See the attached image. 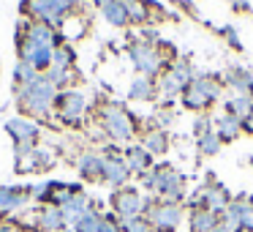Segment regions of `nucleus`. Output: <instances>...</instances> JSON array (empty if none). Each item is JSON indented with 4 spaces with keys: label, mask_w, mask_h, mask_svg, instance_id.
<instances>
[{
    "label": "nucleus",
    "mask_w": 253,
    "mask_h": 232,
    "mask_svg": "<svg viewBox=\"0 0 253 232\" xmlns=\"http://www.w3.org/2000/svg\"><path fill=\"white\" fill-rule=\"evenodd\" d=\"M242 131H248V134H253V112L251 115L245 117V120H242Z\"/></svg>",
    "instance_id": "4c0bfd02"
},
{
    "label": "nucleus",
    "mask_w": 253,
    "mask_h": 232,
    "mask_svg": "<svg viewBox=\"0 0 253 232\" xmlns=\"http://www.w3.org/2000/svg\"><path fill=\"white\" fill-rule=\"evenodd\" d=\"M180 99H182V107H185V110H193V112H202V110H207V107H210L207 101H204L196 90H191V88H185V93H182Z\"/></svg>",
    "instance_id": "c756f323"
},
{
    "label": "nucleus",
    "mask_w": 253,
    "mask_h": 232,
    "mask_svg": "<svg viewBox=\"0 0 253 232\" xmlns=\"http://www.w3.org/2000/svg\"><path fill=\"white\" fill-rule=\"evenodd\" d=\"M147 191H155L161 197V202L169 205H180L185 199V177L174 170L171 164H158L150 172L139 175Z\"/></svg>",
    "instance_id": "f257e3e1"
},
{
    "label": "nucleus",
    "mask_w": 253,
    "mask_h": 232,
    "mask_svg": "<svg viewBox=\"0 0 253 232\" xmlns=\"http://www.w3.org/2000/svg\"><path fill=\"white\" fill-rule=\"evenodd\" d=\"M66 227V221H63V210L55 208V205H44V208H39V230L41 232H57Z\"/></svg>",
    "instance_id": "aec40b11"
},
{
    "label": "nucleus",
    "mask_w": 253,
    "mask_h": 232,
    "mask_svg": "<svg viewBox=\"0 0 253 232\" xmlns=\"http://www.w3.org/2000/svg\"><path fill=\"white\" fill-rule=\"evenodd\" d=\"M22 41H30V44H39V47H49V50L60 47V36L55 33V28L46 25V22H36V19L25 28V39Z\"/></svg>",
    "instance_id": "f8f14e48"
},
{
    "label": "nucleus",
    "mask_w": 253,
    "mask_h": 232,
    "mask_svg": "<svg viewBox=\"0 0 253 232\" xmlns=\"http://www.w3.org/2000/svg\"><path fill=\"white\" fill-rule=\"evenodd\" d=\"M123 232H155L147 216H133V219L123 221Z\"/></svg>",
    "instance_id": "2f4dec72"
},
{
    "label": "nucleus",
    "mask_w": 253,
    "mask_h": 232,
    "mask_svg": "<svg viewBox=\"0 0 253 232\" xmlns=\"http://www.w3.org/2000/svg\"><path fill=\"white\" fill-rule=\"evenodd\" d=\"M191 68L188 66H171L169 71L161 77V82H158V90L164 93V101H171L174 96H182L185 93V88L191 85Z\"/></svg>",
    "instance_id": "6e6552de"
},
{
    "label": "nucleus",
    "mask_w": 253,
    "mask_h": 232,
    "mask_svg": "<svg viewBox=\"0 0 253 232\" xmlns=\"http://www.w3.org/2000/svg\"><path fill=\"white\" fill-rule=\"evenodd\" d=\"M55 101H57V88L44 74H39L30 85L19 88V110L30 117H46Z\"/></svg>",
    "instance_id": "f03ea898"
},
{
    "label": "nucleus",
    "mask_w": 253,
    "mask_h": 232,
    "mask_svg": "<svg viewBox=\"0 0 253 232\" xmlns=\"http://www.w3.org/2000/svg\"><path fill=\"white\" fill-rule=\"evenodd\" d=\"M93 3H95V6H98V8H106V6H109V3H112V0H93Z\"/></svg>",
    "instance_id": "ea45409f"
},
{
    "label": "nucleus",
    "mask_w": 253,
    "mask_h": 232,
    "mask_svg": "<svg viewBox=\"0 0 253 232\" xmlns=\"http://www.w3.org/2000/svg\"><path fill=\"white\" fill-rule=\"evenodd\" d=\"M220 137H218V131L215 128H210L207 134H202L199 137V153H204V156H218L220 153Z\"/></svg>",
    "instance_id": "cd10ccee"
},
{
    "label": "nucleus",
    "mask_w": 253,
    "mask_h": 232,
    "mask_svg": "<svg viewBox=\"0 0 253 232\" xmlns=\"http://www.w3.org/2000/svg\"><path fill=\"white\" fill-rule=\"evenodd\" d=\"M253 112V99L251 96H234V99L226 101V115H234L237 120H245Z\"/></svg>",
    "instance_id": "b1692460"
},
{
    "label": "nucleus",
    "mask_w": 253,
    "mask_h": 232,
    "mask_svg": "<svg viewBox=\"0 0 253 232\" xmlns=\"http://www.w3.org/2000/svg\"><path fill=\"white\" fill-rule=\"evenodd\" d=\"M155 93H158V85L150 77H142V74H139L131 82V88H128V99L131 101H153Z\"/></svg>",
    "instance_id": "412c9836"
},
{
    "label": "nucleus",
    "mask_w": 253,
    "mask_h": 232,
    "mask_svg": "<svg viewBox=\"0 0 253 232\" xmlns=\"http://www.w3.org/2000/svg\"><path fill=\"white\" fill-rule=\"evenodd\" d=\"M101 232H123V221L117 219L115 213L104 216V221H101Z\"/></svg>",
    "instance_id": "72a5a7b5"
},
{
    "label": "nucleus",
    "mask_w": 253,
    "mask_h": 232,
    "mask_svg": "<svg viewBox=\"0 0 253 232\" xmlns=\"http://www.w3.org/2000/svg\"><path fill=\"white\" fill-rule=\"evenodd\" d=\"M6 128L11 131V137L17 139V142H36V137H39V128H36L30 120H25V117H14V120H8Z\"/></svg>",
    "instance_id": "5701e85b"
},
{
    "label": "nucleus",
    "mask_w": 253,
    "mask_h": 232,
    "mask_svg": "<svg viewBox=\"0 0 253 232\" xmlns=\"http://www.w3.org/2000/svg\"><path fill=\"white\" fill-rule=\"evenodd\" d=\"M74 63V52L68 50V47H55V52H52V68H71Z\"/></svg>",
    "instance_id": "7c9ffc66"
},
{
    "label": "nucleus",
    "mask_w": 253,
    "mask_h": 232,
    "mask_svg": "<svg viewBox=\"0 0 253 232\" xmlns=\"http://www.w3.org/2000/svg\"><path fill=\"white\" fill-rule=\"evenodd\" d=\"M36 77H39V71H36L33 66H28V63H19L17 71H14V79H17L19 88H22V85H30Z\"/></svg>",
    "instance_id": "473e14b6"
},
{
    "label": "nucleus",
    "mask_w": 253,
    "mask_h": 232,
    "mask_svg": "<svg viewBox=\"0 0 253 232\" xmlns=\"http://www.w3.org/2000/svg\"><path fill=\"white\" fill-rule=\"evenodd\" d=\"M74 8V0H28L25 11L36 19V22H46L52 28H63L66 14Z\"/></svg>",
    "instance_id": "7ed1b4c3"
},
{
    "label": "nucleus",
    "mask_w": 253,
    "mask_h": 232,
    "mask_svg": "<svg viewBox=\"0 0 253 232\" xmlns=\"http://www.w3.org/2000/svg\"><path fill=\"white\" fill-rule=\"evenodd\" d=\"M210 128H215V123L210 120L207 115H202V117H196V123H193V134H196V139L202 137V134H207Z\"/></svg>",
    "instance_id": "f704fd0d"
},
{
    "label": "nucleus",
    "mask_w": 253,
    "mask_h": 232,
    "mask_svg": "<svg viewBox=\"0 0 253 232\" xmlns=\"http://www.w3.org/2000/svg\"><path fill=\"white\" fill-rule=\"evenodd\" d=\"M150 205H153V202H150L147 197H142V191L128 188V186L117 188V191L112 194V210H115V216L120 221L133 219V216H144Z\"/></svg>",
    "instance_id": "20e7f679"
},
{
    "label": "nucleus",
    "mask_w": 253,
    "mask_h": 232,
    "mask_svg": "<svg viewBox=\"0 0 253 232\" xmlns=\"http://www.w3.org/2000/svg\"><path fill=\"white\" fill-rule=\"evenodd\" d=\"M0 224H3V213H0Z\"/></svg>",
    "instance_id": "37998d69"
},
{
    "label": "nucleus",
    "mask_w": 253,
    "mask_h": 232,
    "mask_svg": "<svg viewBox=\"0 0 253 232\" xmlns=\"http://www.w3.org/2000/svg\"><path fill=\"white\" fill-rule=\"evenodd\" d=\"M220 33L226 36V39H229V44L234 47V50H242V44H240V39H237V33H234V28H223L220 30Z\"/></svg>",
    "instance_id": "c9c22d12"
},
{
    "label": "nucleus",
    "mask_w": 253,
    "mask_h": 232,
    "mask_svg": "<svg viewBox=\"0 0 253 232\" xmlns=\"http://www.w3.org/2000/svg\"><path fill=\"white\" fill-rule=\"evenodd\" d=\"M199 197H202V208H207V210H212V213H223L226 208H229V202H231V194L226 191L220 183H215V180H210L207 186L199 191Z\"/></svg>",
    "instance_id": "9b49d317"
},
{
    "label": "nucleus",
    "mask_w": 253,
    "mask_h": 232,
    "mask_svg": "<svg viewBox=\"0 0 253 232\" xmlns=\"http://www.w3.org/2000/svg\"><path fill=\"white\" fill-rule=\"evenodd\" d=\"M57 232H74V230H71V227H63V230H57Z\"/></svg>",
    "instance_id": "a19ab883"
},
{
    "label": "nucleus",
    "mask_w": 253,
    "mask_h": 232,
    "mask_svg": "<svg viewBox=\"0 0 253 232\" xmlns=\"http://www.w3.org/2000/svg\"><path fill=\"white\" fill-rule=\"evenodd\" d=\"M218 221H220V216L212 213V210H207V208H196V210H191V216H188L191 232H215Z\"/></svg>",
    "instance_id": "dca6fc26"
},
{
    "label": "nucleus",
    "mask_w": 253,
    "mask_h": 232,
    "mask_svg": "<svg viewBox=\"0 0 253 232\" xmlns=\"http://www.w3.org/2000/svg\"><path fill=\"white\" fill-rule=\"evenodd\" d=\"M101 221H104V216L93 208V210H87V213H84L82 219L71 227V230L74 232H101Z\"/></svg>",
    "instance_id": "bb28decb"
},
{
    "label": "nucleus",
    "mask_w": 253,
    "mask_h": 232,
    "mask_svg": "<svg viewBox=\"0 0 253 232\" xmlns=\"http://www.w3.org/2000/svg\"><path fill=\"white\" fill-rule=\"evenodd\" d=\"M123 159H126L128 170L136 172V175H144V172L153 170V156H150L147 150L142 148V145H133V148H128Z\"/></svg>",
    "instance_id": "f3484780"
},
{
    "label": "nucleus",
    "mask_w": 253,
    "mask_h": 232,
    "mask_svg": "<svg viewBox=\"0 0 253 232\" xmlns=\"http://www.w3.org/2000/svg\"><path fill=\"white\" fill-rule=\"evenodd\" d=\"M60 210H63V221H66V227H74L84 213H87V210H93V202H90L82 191H79V194H74V197L68 199Z\"/></svg>",
    "instance_id": "4468645a"
},
{
    "label": "nucleus",
    "mask_w": 253,
    "mask_h": 232,
    "mask_svg": "<svg viewBox=\"0 0 253 232\" xmlns=\"http://www.w3.org/2000/svg\"><path fill=\"white\" fill-rule=\"evenodd\" d=\"M188 88H191V90H196V93L202 96L204 101H207V104H212V101L220 96V90H223V85H220L218 79L212 77V74H202V77H193Z\"/></svg>",
    "instance_id": "2eb2a0df"
},
{
    "label": "nucleus",
    "mask_w": 253,
    "mask_h": 232,
    "mask_svg": "<svg viewBox=\"0 0 253 232\" xmlns=\"http://www.w3.org/2000/svg\"><path fill=\"white\" fill-rule=\"evenodd\" d=\"M169 3H182V0H169Z\"/></svg>",
    "instance_id": "79ce46f5"
},
{
    "label": "nucleus",
    "mask_w": 253,
    "mask_h": 232,
    "mask_svg": "<svg viewBox=\"0 0 253 232\" xmlns=\"http://www.w3.org/2000/svg\"><path fill=\"white\" fill-rule=\"evenodd\" d=\"M251 167H253V156H251Z\"/></svg>",
    "instance_id": "c03bdc74"
},
{
    "label": "nucleus",
    "mask_w": 253,
    "mask_h": 232,
    "mask_svg": "<svg viewBox=\"0 0 253 232\" xmlns=\"http://www.w3.org/2000/svg\"><path fill=\"white\" fill-rule=\"evenodd\" d=\"M144 216L150 219L155 232H174L182 221V208L180 205H169V202H153Z\"/></svg>",
    "instance_id": "0eeeda50"
},
{
    "label": "nucleus",
    "mask_w": 253,
    "mask_h": 232,
    "mask_svg": "<svg viewBox=\"0 0 253 232\" xmlns=\"http://www.w3.org/2000/svg\"><path fill=\"white\" fill-rule=\"evenodd\" d=\"M215 131H218V137H220V142H234L237 137H240V131H242V120H237L234 115H220L218 120H215Z\"/></svg>",
    "instance_id": "4be33fe9"
},
{
    "label": "nucleus",
    "mask_w": 253,
    "mask_h": 232,
    "mask_svg": "<svg viewBox=\"0 0 253 232\" xmlns=\"http://www.w3.org/2000/svg\"><path fill=\"white\" fill-rule=\"evenodd\" d=\"M158 120H161V126H169V123L174 120V112H169V110L158 112Z\"/></svg>",
    "instance_id": "e433bc0d"
},
{
    "label": "nucleus",
    "mask_w": 253,
    "mask_h": 232,
    "mask_svg": "<svg viewBox=\"0 0 253 232\" xmlns=\"http://www.w3.org/2000/svg\"><path fill=\"white\" fill-rule=\"evenodd\" d=\"M30 199V188H17V186H0V213H17L25 208Z\"/></svg>",
    "instance_id": "ddd939ff"
},
{
    "label": "nucleus",
    "mask_w": 253,
    "mask_h": 232,
    "mask_svg": "<svg viewBox=\"0 0 253 232\" xmlns=\"http://www.w3.org/2000/svg\"><path fill=\"white\" fill-rule=\"evenodd\" d=\"M215 232H234V230H231L229 224H223V221H218V227H215Z\"/></svg>",
    "instance_id": "58836bf2"
},
{
    "label": "nucleus",
    "mask_w": 253,
    "mask_h": 232,
    "mask_svg": "<svg viewBox=\"0 0 253 232\" xmlns=\"http://www.w3.org/2000/svg\"><path fill=\"white\" fill-rule=\"evenodd\" d=\"M104 11V19L109 25H115V28H123V25H128L131 19H128V11H126V6H123L120 0H112L106 8H101Z\"/></svg>",
    "instance_id": "a878e982"
},
{
    "label": "nucleus",
    "mask_w": 253,
    "mask_h": 232,
    "mask_svg": "<svg viewBox=\"0 0 253 232\" xmlns=\"http://www.w3.org/2000/svg\"><path fill=\"white\" fill-rule=\"evenodd\" d=\"M106 159H104V183H109V186L115 188H123L128 183V177H131V170H128L126 159L123 156H117V150H106Z\"/></svg>",
    "instance_id": "9d476101"
},
{
    "label": "nucleus",
    "mask_w": 253,
    "mask_h": 232,
    "mask_svg": "<svg viewBox=\"0 0 253 232\" xmlns=\"http://www.w3.org/2000/svg\"><path fill=\"white\" fill-rule=\"evenodd\" d=\"M226 82H229V88L237 90V96H251L253 99V77L245 71V68L234 66L226 71Z\"/></svg>",
    "instance_id": "6ab92c4d"
},
{
    "label": "nucleus",
    "mask_w": 253,
    "mask_h": 232,
    "mask_svg": "<svg viewBox=\"0 0 253 232\" xmlns=\"http://www.w3.org/2000/svg\"><path fill=\"white\" fill-rule=\"evenodd\" d=\"M57 112H60V117L66 123H79V117L84 115V110H87V101H84L82 93H77V90H66V93H57Z\"/></svg>",
    "instance_id": "1a4fd4ad"
},
{
    "label": "nucleus",
    "mask_w": 253,
    "mask_h": 232,
    "mask_svg": "<svg viewBox=\"0 0 253 232\" xmlns=\"http://www.w3.org/2000/svg\"><path fill=\"white\" fill-rule=\"evenodd\" d=\"M104 131L115 142H131L136 137V126L123 107H106L104 110Z\"/></svg>",
    "instance_id": "39448f33"
},
{
    "label": "nucleus",
    "mask_w": 253,
    "mask_h": 232,
    "mask_svg": "<svg viewBox=\"0 0 253 232\" xmlns=\"http://www.w3.org/2000/svg\"><path fill=\"white\" fill-rule=\"evenodd\" d=\"M120 3L126 6L128 19H131V22H139V25H144V22H147V8H144V3H142V0H120Z\"/></svg>",
    "instance_id": "c85d7f7f"
},
{
    "label": "nucleus",
    "mask_w": 253,
    "mask_h": 232,
    "mask_svg": "<svg viewBox=\"0 0 253 232\" xmlns=\"http://www.w3.org/2000/svg\"><path fill=\"white\" fill-rule=\"evenodd\" d=\"M128 52H131V60H133V66H136V71L142 74V77L153 79L155 74L166 66V60L161 58V52L155 50L153 44H147V41H136Z\"/></svg>",
    "instance_id": "423d86ee"
},
{
    "label": "nucleus",
    "mask_w": 253,
    "mask_h": 232,
    "mask_svg": "<svg viewBox=\"0 0 253 232\" xmlns=\"http://www.w3.org/2000/svg\"><path fill=\"white\" fill-rule=\"evenodd\" d=\"M79 175L90 183L104 180V159L95 156V153H84L82 159H79Z\"/></svg>",
    "instance_id": "a211bd4d"
},
{
    "label": "nucleus",
    "mask_w": 253,
    "mask_h": 232,
    "mask_svg": "<svg viewBox=\"0 0 253 232\" xmlns=\"http://www.w3.org/2000/svg\"><path fill=\"white\" fill-rule=\"evenodd\" d=\"M142 148L147 150L150 156L166 153V148H169V142H166V131H164V128H155V131H150L147 137L142 139Z\"/></svg>",
    "instance_id": "393cba45"
}]
</instances>
